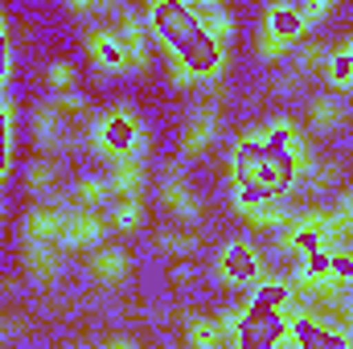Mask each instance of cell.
I'll use <instances>...</instances> for the list:
<instances>
[{"instance_id": "36", "label": "cell", "mask_w": 353, "mask_h": 349, "mask_svg": "<svg viewBox=\"0 0 353 349\" xmlns=\"http://www.w3.org/2000/svg\"><path fill=\"white\" fill-rule=\"evenodd\" d=\"M345 329H350V333H353V308H350V312H345Z\"/></svg>"}, {"instance_id": "16", "label": "cell", "mask_w": 353, "mask_h": 349, "mask_svg": "<svg viewBox=\"0 0 353 349\" xmlns=\"http://www.w3.org/2000/svg\"><path fill=\"white\" fill-rule=\"evenodd\" d=\"M62 136H66V115L54 103H37L33 107V144L41 152H50V148L62 144Z\"/></svg>"}, {"instance_id": "5", "label": "cell", "mask_w": 353, "mask_h": 349, "mask_svg": "<svg viewBox=\"0 0 353 349\" xmlns=\"http://www.w3.org/2000/svg\"><path fill=\"white\" fill-rule=\"evenodd\" d=\"M239 349H271L288 346V308H271L259 300L243 304V325H239Z\"/></svg>"}, {"instance_id": "17", "label": "cell", "mask_w": 353, "mask_h": 349, "mask_svg": "<svg viewBox=\"0 0 353 349\" xmlns=\"http://www.w3.org/2000/svg\"><path fill=\"white\" fill-rule=\"evenodd\" d=\"M239 214L251 230H263V235H279L292 218L283 201H251V206H239Z\"/></svg>"}, {"instance_id": "15", "label": "cell", "mask_w": 353, "mask_h": 349, "mask_svg": "<svg viewBox=\"0 0 353 349\" xmlns=\"http://www.w3.org/2000/svg\"><path fill=\"white\" fill-rule=\"evenodd\" d=\"M161 206L173 214L176 222H193L197 214H201V206H197V197H193V189H189V181L181 173H169L161 181Z\"/></svg>"}, {"instance_id": "30", "label": "cell", "mask_w": 353, "mask_h": 349, "mask_svg": "<svg viewBox=\"0 0 353 349\" xmlns=\"http://www.w3.org/2000/svg\"><path fill=\"white\" fill-rule=\"evenodd\" d=\"M12 79V41H8V25H4V12H0V87Z\"/></svg>"}, {"instance_id": "3", "label": "cell", "mask_w": 353, "mask_h": 349, "mask_svg": "<svg viewBox=\"0 0 353 349\" xmlns=\"http://www.w3.org/2000/svg\"><path fill=\"white\" fill-rule=\"evenodd\" d=\"M90 148L107 165L119 157H148V132H144L140 115L128 103H119V107L103 111L99 119H90Z\"/></svg>"}, {"instance_id": "34", "label": "cell", "mask_w": 353, "mask_h": 349, "mask_svg": "<svg viewBox=\"0 0 353 349\" xmlns=\"http://www.w3.org/2000/svg\"><path fill=\"white\" fill-rule=\"evenodd\" d=\"M103 346H107V349H136V337H128V333H115V337H107Z\"/></svg>"}, {"instance_id": "7", "label": "cell", "mask_w": 353, "mask_h": 349, "mask_svg": "<svg viewBox=\"0 0 353 349\" xmlns=\"http://www.w3.org/2000/svg\"><path fill=\"white\" fill-rule=\"evenodd\" d=\"M107 230H111V222L99 214V210H74V214H66V226H62V247H70V251H90V247H99L103 239H107Z\"/></svg>"}, {"instance_id": "14", "label": "cell", "mask_w": 353, "mask_h": 349, "mask_svg": "<svg viewBox=\"0 0 353 349\" xmlns=\"http://www.w3.org/2000/svg\"><path fill=\"white\" fill-rule=\"evenodd\" d=\"M90 279L94 283H103V288H119L123 279H128V271H132V259H128V251L123 247H99L87 263Z\"/></svg>"}, {"instance_id": "4", "label": "cell", "mask_w": 353, "mask_h": 349, "mask_svg": "<svg viewBox=\"0 0 353 349\" xmlns=\"http://www.w3.org/2000/svg\"><path fill=\"white\" fill-rule=\"evenodd\" d=\"M353 333L329 325L325 317H316V308L304 304H288V346L296 349H350Z\"/></svg>"}, {"instance_id": "13", "label": "cell", "mask_w": 353, "mask_h": 349, "mask_svg": "<svg viewBox=\"0 0 353 349\" xmlns=\"http://www.w3.org/2000/svg\"><path fill=\"white\" fill-rule=\"evenodd\" d=\"M66 210L62 206H33L25 214V243H62Z\"/></svg>"}, {"instance_id": "31", "label": "cell", "mask_w": 353, "mask_h": 349, "mask_svg": "<svg viewBox=\"0 0 353 349\" xmlns=\"http://www.w3.org/2000/svg\"><path fill=\"white\" fill-rule=\"evenodd\" d=\"M333 222H337V230L345 235V243H353V193L337 201V210H333Z\"/></svg>"}, {"instance_id": "35", "label": "cell", "mask_w": 353, "mask_h": 349, "mask_svg": "<svg viewBox=\"0 0 353 349\" xmlns=\"http://www.w3.org/2000/svg\"><path fill=\"white\" fill-rule=\"evenodd\" d=\"M189 4H193V8H197V12H210V8H222V4H226V0H189Z\"/></svg>"}, {"instance_id": "24", "label": "cell", "mask_w": 353, "mask_h": 349, "mask_svg": "<svg viewBox=\"0 0 353 349\" xmlns=\"http://www.w3.org/2000/svg\"><path fill=\"white\" fill-rule=\"evenodd\" d=\"M54 181H58V165H54V161H46V157L29 161V169H25V185H29V193H50Z\"/></svg>"}, {"instance_id": "18", "label": "cell", "mask_w": 353, "mask_h": 349, "mask_svg": "<svg viewBox=\"0 0 353 349\" xmlns=\"http://www.w3.org/2000/svg\"><path fill=\"white\" fill-rule=\"evenodd\" d=\"M25 271L33 283H54L62 275V255L54 251V243H29L25 247Z\"/></svg>"}, {"instance_id": "19", "label": "cell", "mask_w": 353, "mask_h": 349, "mask_svg": "<svg viewBox=\"0 0 353 349\" xmlns=\"http://www.w3.org/2000/svg\"><path fill=\"white\" fill-rule=\"evenodd\" d=\"M341 119H345V107L337 94H316L308 103V128L312 132H333V128H341Z\"/></svg>"}, {"instance_id": "11", "label": "cell", "mask_w": 353, "mask_h": 349, "mask_svg": "<svg viewBox=\"0 0 353 349\" xmlns=\"http://www.w3.org/2000/svg\"><path fill=\"white\" fill-rule=\"evenodd\" d=\"M263 29L271 37H279V41H300L312 25H308V17H304V8L296 4V0H275V4H267L263 12Z\"/></svg>"}, {"instance_id": "37", "label": "cell", "mask_w": 353, "mask_h": 349, "mask_svg": "<svg viewBox=\"0 0 353 349\" xmlns=\"http://www.w3.org/2000/svg\"><path fill=\"white\" fill-rule=\"evenodd\" d=\"M345 50H350V54H353V37H350V41H345Z\"/></svg>"}, {"instance_id": "25", "label": "cell", "mask_w": 353, "mask_h": 349, "mask_svg": "<svg viewBox=\"0 0 353 349\" xmlns=\"http://www.w3.org/2000/svg\"><path fill=\"white\" fill-rule=\"evenodd\" d=\"M161 251L165 255H193L197 251V239L189 235V230H181V226H169V230H161Z\"/></svg>"}, {"instance_id": "2", "label": "cell", "mask_w": 353, "mask_h": 349, "mask_svg": "<svg viewBox=\"0 0 353 349\" xmlns=\"http://www.w3.org/2000/svg\"><path fill=\"white\" fill-rule=\"evenodd\" d=\"M148 33L197 83H218L226 74V46L210 37L201 12L189 0H148Z\"/></svg>"}, {"instance_id": "28", "label": "cell", "mask_w": 353, "mask_h": 349, "mask_svg": "<svg viewBox=\"0 0 353 349\" xmlns=\"http://www.w3.org/2000/svg\"><path fill=\"white\" fill-rule=\"evenodd\" d=\"M46 83L54 90H70V87H79V70L70 66V62H50V70H46Z\"/></svg>"}, {"instance_id": "8", "label": "cell", "mask_w": 353, "mask_h": 349, "mask_svg": "<svg viewBox=\"0 0 353 349\" xmlns=\"http://www.w3.org/2000/svg\"><path fill=\"white\" fill-rule=\"evenodd\" d=\"M87 54L94 62L99 74H132V62H128V50L123 41L115 37V29H90L87 33Z\"/></svg>"}, {"instance_id": "38", "label": "cell", "mask_w": 353, "mask_h": 349, "mask_svg": "<svg viewBox=\"0 0 353 349\" xmlns=\"http://www.w3.org/2000/svg\"><path fill=\"white\" fill-rule=\"evenodd\" d=\"M333 4H337V0H333Z\"/></svg>"}, {"instance_id": "21", "label": "cell", "mask_w": 353, "mask_h": 349, "mask_svg": "<svg viewBox=\"0 0 353 349\" xmlns=\"http://www.w3.org/2000/svg\"><path fill=\"white\" fill-rule=\"evenodd\" d=\"M185 341L193 349H218L222 346V325H218V317H189V321H185Z\"/></svg>"}, {"instance_id": "22", "label": "cell", "mask_w": 353, "mask_h": 349, "mask_svg": "<svg viewBox=\"0 0 353 349\" xmlns=\"http://www.w3.org/2000/svg\"><path fill=\"white\" fill-rule=\"evenodd\" d=\"M111 230H119V235H128V230H136L140 222H144V193H136V197H119L115 206H111Z\"/></svg>"}, {"instance_id": "23", "label": "cell", "mask_w": 353, "mask_h": 349, "mask_svg": "<svg viewBox=\"0 0 353 349\" xmlns=\"http://www.w3.org/2000/svg\"><path fill=\"white\" fill-rule=\"evenodd\" d=\"M325 79H329V87H337V90H353V54L345 46L329 50V58H325Z\"/></svg>"}, {"instance_id": "6", "label": "cell", "mask_w": 353, "mask_h": 349, "mask_svg": "<svg viewBox=\"0 0 353 349\" xmlns=\"http://www.w3.org/2000/svg\"><path fill=\"white\" fill-rule=\"evenodd\" d=\"M218 275L226 288H251L259 275H263V259H259V247L247 243V239H230L222 251H218Z\"/></svg>"}, {"instance_id": "1", "label": "cell", "mask_w": 353, "mask_h": 349, "mask_svg": "<svg viewBox=\"0 0 353 349\" xmlns=\"http://www.w3.org/2000/svg\"><path fill=\"white\" fill-rule=\"evenodd\" d=\"M312 173V152L300 136V128L283 115L267 119L263 128L247 132L230 148V185H234V210L251 201H283L300 177Z\"/></svg>"}, {"instance_id": "26", "label": "cell", "mask_w": 353, "mask_h": 349, "mask_svg": "<svg viewBox=\"0 0 353 349\" xmlns=\"http://www.w3.org/2000/svg\"><path fill=\"white\" fill-rule=\"evenodd\" d=\"M201 21H205L210 37L222 41V46L230 50V37H234V21H230V12H226V8H210V12H201Z\"/></svg>"}, {"instance_id": "9", "label": "cell", "mask_w": 353, "mask_h": 349, "mask_svg": "<svg viewBox=\"0 0 353 349\" xmlns=\"http://www.w3.org/2000/svg\"><path fill=\"white\" fill-rule=\"evenodd\" d=\"M111 29H115V37L123 41L132 70H136V74H140V70H148V66H152V37H148V21H140L136 12H123Z\"/></svg>"}, {"instance_id": "20", "label": "cell", "mask_w": 353, "mask_h": 349, "mask_svg": "<svg viewBox=\"0 0 353 349\" xmlns=\"http://www.w3.org/2000/svg\"><path fill=\"white\" fill-rule=\"evenodd\" d=\"M70 197H74V206H83V210H103V206L111 201V181H107V177H79L74 189H70Z\"/></svg>"}, {"instance_id": "29", "label": "cell", "mask_w": 353, "mask_h": 349, "mask_svg": "<svg viewBox=\"0 0 353 349\" xmlns=\"http://www.w3.org/2000/svg\"><path fill=\"white\" fill-rule=\"evenodd\" d=\"M325 58H329V50L312 41V46H304V50H300L296 66H300V74H312V70H325Z\"/></svg>"}, {"instance_id": "27", "label": "cell", "mask_w": 353, "mask_h": 349, "mask_svg": "<svg viewBox=\"0 0 353 349\" xmlns=\"http://www.w3.org/2000/svg\"><path fill=\"white\" fill-rule=\"evenodd\" d=\"M54 107L66 115V119H83L87 115V94L79 87H70V90H54Z\"/></svg>"}, {"instance_id": "10", "label": "cell", "mask_w": 353, "mask_h": 349, "mask_svg": "<svg viewBox=\"0 0 353 349\" xmlns=\"http://www.w3.org/2000/svg\"><path fill=\"white\" fill-rule=\"evenodd\" d=\"M218 140V111L214 107H197L181 132V157L185 161H201Z\"/></svg>"}, {"instance_id": "12", "label": "cell", "mask_w": 353, "mask_h": 349, "mask_svg": "<svg viewBox=\"0 0 353 349\" xmlns=\"http://www.w3.org/2000/svg\"><path fill=\"white\" fill-rule=\"evenodd\" d=\"M111 193L115 197H136V193H144V185H148V157H119V161H111Z\"/></svg>"}, {"instance_id": "33", "label": "cell", "mask_w": 353, "mask_h": 349, "mask_svg": "<svg viewBox=\"0 0 353 349\" xmlns=\"http://www.w3.org/2000/svg\"><path fill=\"white\" fill-rule=\"evenodd\" d=\"M111 0H66V8L70 12H79V17H90V12H103Z\"/></svg>"}, {"instance_id": "32", "label": "cell", "mask_w": 353, "mask_h": 349, "mask_svg": "<svg viewBox=\"0 0 353 349\" xmlns=\"http://www.w3.org/2000/svg\"><path fill=\"white\" fill-rule=\"evenodd\" d=\"M288 54V41H279V37H271L267 29H259V58H267V62H279Z\"/></svg>"}]
</instances>
